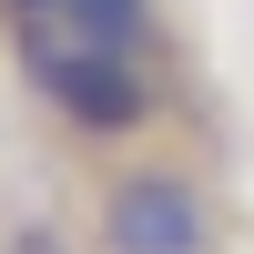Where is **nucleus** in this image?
Here are the masks:
<instances>
[{
	"label": "nucleus",
	"mask_w": 254,
	"mask_h": 254,
	"mask_svg": "<svg viewBox=\"0 0 254 254\" xmlns=\"http://www.w3.org/2000/svg\"><path fill=\"white\" fill-rule=\"evenodd\" d=\"M41 31H71V41H102V51H142L153 41V0H61Z\"/></svg>",
	"instance_id": "obj_3"
},
{
	"label": "nucleus",
	"mask_w": 254,
	"mask_h": 254,
	"mask_svg": "<svg viewBox=\"0 0 254 254\" xmlns=\"http://www.w3.org/2000/svg\"><path fill=\"white\" fill-rule=\"evenodd\" d=\"M0 10H10V20H31V31H41V20L61 10V0H0Z\"/></svg>",
	"instance_id": "obj_4"
},
{
	"label": "nucleus",
	"mask_w": 254,
	"mask_h": 254,
	"mask_svg": "<svg viewBox=\"0 0 254 254\" xmlns=\"http://www.w3.org/2000/svg\"><path fill=\"white\" fill-rule=\"evenodd\" d=\"M224 244V203L193 163L173 153H142L112 163L92 193V254H214Z\"/></svg>",
	"instance_id": "obj_2"
},
{
	"label": "nucleus",
	"mask_w": 254,
	"mask_h": 254,
	"mask_svg": "<svg viewBox=\"0 0 254 254\" xmlns=\"http://www.w3.org/2000/svg\"><path fill=\"white\" fill-rule=\"evenodd\" d=\"M20 71H31L41 112L61 122L71 142H142L163 112L153 71H142V51H102V41H71V31H20Z\"/></svg>",
	"instance_id": "obj_1"
}]
</instances>
